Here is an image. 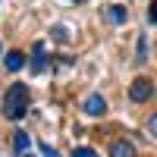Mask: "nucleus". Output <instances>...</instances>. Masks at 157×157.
Masks as SVG:
<instances>
[{"label":"nucleus","mask_w":157,"mask_h":157,"mask_svg":"<svg viewBox=\"0 0 157 157\" xmlns=\"http://www.w3.org/2000/svg\"><path fill=\"white\" fill-rule=\"evenodd\" d=\"M0 110H3L6 120H22V116L29 113V85H25V82H13L3 91Z\"/></svg>","instance_id":"f257e3e1"},{"label":"nucleus","mask_w":157,"mask_h":157,"mask_svg":"<svg viewBox=\"0 0 157 157\" xmlns=\"http://www.w3.org/2000/svg\"><path fill=\"white\" fill-rule=\"evenodd\" d=\"M151 98H154V82H151V78L141 75V78H135V82L129 85V101H132V104H145Z\"/></svg>","instance_id":"f03ea898"},{"label":"nucleus","mask_w":157,"mask_h":157,"mask_svg":"<svg viewBox=\"0 0 157 157\" xmlns=\"http://www.w3.org/2000/svg\"><path fill=\"white\" fill-rule=\"evenodd\" d=\"M82 110H85L88 116H104V113H107V98H101V94H88V98L82 101Z\"/></svg>","instance_id":"7ed1b4c3"},{"label":"nucleus","mask_w":157,"mask_h":157,"mask_svg":"<svg viewBox=\"0 0 157 157\" xmlns=\"http://www.w3.org/2000/svg\"><path fill=\"white\" fill-rule=\"evenodd\" d=\"M107 157H138V148H135V141H129V138H116L110 145Z\"/></svg>","instance_id":"20e7f679"},{"label":"nucleus","mask_w":157,"mask_h":157,"mask_svg":"<svg viewBox=\"0 0 157 157\" xmlns=\"http://www.w3.org/2000/svg\"><path fill=\"white\" fill-rule=\"evenodd\" d=\"M32 72H44L47 69V47H44V41H38L35 47H32Z\"/></svg>","instance_id":"39448f33"},{"label":"nucleus","mask_w":157,"mask_h":157,"mask_svg":"<svg viewBox=\"0 0 157 157\" xmlns=\"http://www.w3.org/2000/svg\"><path fill=\"white\" fill-rule=\"evenodd\" d=\"M13 148H16L19 157H22V154H29L32 138H29V132H25V129H16V132H13Z\"/></svg>","instance_id":"423d86ee"},{"label":"nucleus","mask_w":157,"mask_h":157,"mask_svg":"<svg viewBox=\"0 0 157 157\" xmlns=\"http://www.w3.org/2000/svg\"><path fill=\"white\" fill-rule=\"evenodd\" d=\"M3 66H6L10 72H19V69L25 66V54H22V50H10V54L3 57Z\"/></svg>","instance_id":"0eeeda50"},{"label":"nucleus","mask_w":157,"mask_h":157,"mask_svg":"<svg viewBox=\"0 0 157 157\" xmlns=\"http://www.w3.org/2000/svg\"><path fill=\"white\" fill-rule=\"evenodd\" d=\"M107 19H110L113 25H123V22L129 19V10H126L123 3H113V6H107Z\"/></svg>","instance_id":"6e6552de"},{"label":"nucleus","mask_w":157,"mask_h":157,"mask_svg":"<svg viewBox=\"0 0 157 157\" xmlns=\"http://www.w3.org/2000/svg\"><path fill=\"white\" fill-rule=\"evenodd\" d=\"M135 63L145 66L148 63V35H138V50H135Z\"/></svg>","instance_id":"1a4fd4ad"},{"label":"nucleus","mask_w":157,"mask_h":157,"mask_svg":"<svg viewBox=\"0 0 157 157\" xmlns=\"http://www.w3.org/2000/svg\"><path fill=\"white\" fill-rule=\"evenodd\" d=\"M72 157H101L94 148H85V145H78V148H72Z\"/></svg>","instance_id":"9d476101"},{"label":"nucleus","mask_w":157,"mask_h":157,"mask_svg":"<svg viewBox=\"0 0 157 157\" xmlns=\"http://www.w3.org/2000/svg\"><path fill=\"white\" fill-rule=\"evenodd\" d=\"M145 132H148L151 138H157V113H151L148 120H145Z\"/></svg>","instance_id":"9b49d317"},{"label":"nucleus","mask_w":157,"mask_h":157,"mask_svg":"<svg viewBox=\"0 0 157 157\" xmlns=\"http://www.w3.org/2000/svg\"><path fill=\"white\" fill-rule=\"evenodd\" d=\"M41 154H44V157H60L57 148H50V141H41Z\"/></svg>","instance_id":"f8f14e48"},{"label":"nucleus","mask_w":157,"mask_h":157,"mask_svg":"<svg viewBox=\"0 0 157 157\" xmlns=\"http://www.w3.org/2000/svg\"><path fill=\"white\" fill-rule=\"evenodd\" d=\"M148 22H154V25H157V0L151 3V10H148Z\"/></svg>","instance_id":"ddd939ff"},{"label":"nucleus","mask_w":157,"mask_h":157,"mask_svg":"<svg viewBox=\"0 0 157 157\" xmlns=\"http://www.w3.org/2000/svg\"><path fill=\"white\" fill-rule=\"evenodd\" d=\"M22 157H32V154H22Z\"/></svg>","instance_id":"4468645a"}]
</instances>
